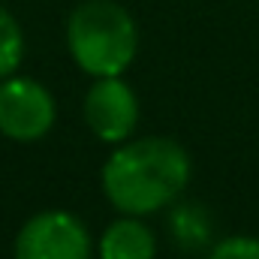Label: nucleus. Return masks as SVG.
<instances>
[{"label": "nucleus", "mask_w": 259, "mask_h": 259, "mask_svg": "<svg viewBox=\"0 0 259 259\" xmlns=\"http://www.w3.org/2000/svg\"><path fill=\"white\" fill-rule=\"evenodd\" d=\"M103 193L121 214H154L190 181V154L166 136L121 142L103 163Z\"/></svg>", "instance_id": "obj_1"}, {"label": "nucleus", "mask_w": 259, "mask_h": 259, "mask_svg": "<svg viewBox=\"0 0 259 259\" xmlns=\"http://www.w3.org/2000/svg\"><path fill=\"white\" fill-rule=\"evenodd\" d=\"M66 46L75 66L91 78L124 75L139 52V30L115 0H84L66 21Z\"/></svg>", "instance_id": "obj_2"}, {"label": "nucleus", "mask_w": 259, "mask_h": 259, "mask_svg": "<svg viewBox=\"0 0 259 259\" xmlns=\"http://www.w3.org/2000/svg\"><path fill=\"white\" fill-rule=\"evenodd\" d=\"M94 241L81 217L72 211L33 214L15 235V259H91Z\"/></svg>", "instance_id": "obj_3"}, {"label": "nucleus", "mask_w": 259, "mask_h": 259, "mask_svg": "<svg viewBox=\"0 0 259 259\" xmlns=\"http://www.w3.org/2000/svg\"><path fill=\"white\" fill-rule=\"evenodd\" d=\"M55 97L30 75L0 78V133L12 142H36L55 127Z\"/></svg>", "instance_id": "obj_4"}, {"label": "nucleus", "mask_w": 259, "mask_h": 259, "mask_svg": "<svg viewBox=\"0 0 259 259\" xmlns=\"http://www.w3.org/2000/svg\"><path fill=\"white\" fill-rule=\"evenodd\" d=\"M84 124L109 145H121L139 127V97L121 75L94 78L84 94Z\"/></svg>", "instance_id": "obj_5"}, {"label": "nucleus", "mask_w": 259, "mask_h": 259, "mask_svg": "<svg viewBox=\"0 0 259 259\" xmlns=\"http://www.w3.org/2000/svg\"><path fill=\"white\" fill-rule=\"evenodd\" d=\"M97 253H100V259H154L157 238L139 217L127 214L103 229Z\"/></svg>", "instance_id": "obj_6"}, {"label": "nucleus", "mask_w": 259, "mask_h": 259, "mask_svg": "<svg viewBox=\"0 0 259 259\" xmlns=\"http://www.w3.org/2000/svg\"><path fill=\"white\" fill-rule=\"evenodd\" d=\"M24 55V36H21V24L15 21V15L9 9L0 6V78L12 75Z\"/></svg>", "instance_id": "obj_7"}, {"label": "nucleus", "mask_w": 259, "mask_h": 259, "mask_svg": "<svg viewBox=\"0 0 259 259\" xmlns=\"http://www.w3.org/2000/svg\"><path fill=\"white\" fill-rule=\"evenodd\" d=\"M208 259H259V238L253 235H232L214 244Z\"/></svg>", "instance_id": "obj_8"}]
</instances>
